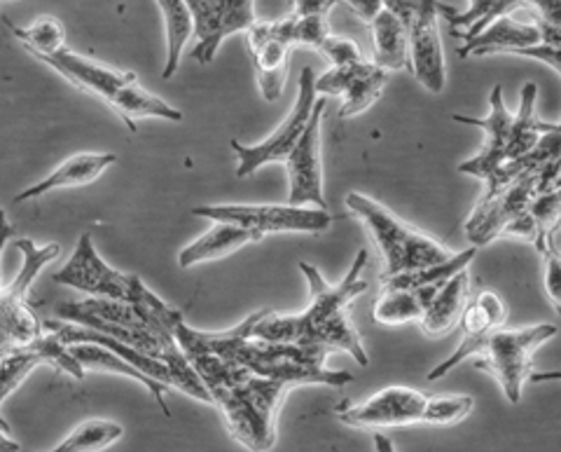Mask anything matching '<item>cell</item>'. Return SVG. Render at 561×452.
Returning a JSON list of instances; mask_svg holds the SVG:
<instances>
[{
  "label": "cell",
  "instance_id": "obj_1",
  "mask_svg": "<svg viewBox=\"0 0 561 452\" xmlns=\"http://www.w3.org/2000/svg\"><path fill=\"white\" fill-rule=\"evenodd\" d=\"M367 258L370 253L360 249L337 284H328L319 268L311 263H300V272L307 276L311 293L309 307L300 315H276V312L265 309L253 328V338L300 347H323L328 352H346L360 366H367L370 359H367L356 324L351 321V305L367 291V282L360 280Z\"/></svg>",
  "mask_w": 561,
  "mask_h": 452
},
{
  "label": "cell",
  "instance_id": "obj_2",
  "mask_svg": "<svg viewBox=\"0 0 561 452\" xmlns=\"http://www.w3.org/2000/svg\"><path fill=\"white\" fill-rule=\"evenodd\" d=\"M265 312V309H262ZM262 312H255L239 326L222 330V334H204L187 326L183 319L175 326V342L183 354H214L230 366L249 371L255 377L286 382L290 387H335L342 389L351 385L348 371H330L325 369L328 350L323 347H300L286 342H265L253 338V328L260 321Z\"/></svg>",
  "mask_w": 561,
  "mask_h": 452
},
{
  "label": "cell",
  "instance_id": "obj_3",
  "mask_svg": "<svg viewBox=\"0 0 561 452\" xmlns=\"http://www.w3.org/2000/svg\"><path fill=\"white\" fill-rule=\"evenodd\" d=\"M470 396L435 398L414 387H386L367 402H342L335 406L337 420L356 429H396L412 425L451 427L472 413Z\"/></svg>",
  "mask_w": 561,
  "mask_h": 452
},
{
  "label": "cell",
  "instance_id": "obj_4",
  "mask_svg": "<svg viewBox=\"0 0 561 452\" xmlns=\"http://www.w3.org/2000/svg\"><path fill=\"white\" fill-rule=\"evenodd\" d=\"M344 202L351 216L365 225L375 241V247L379 249L386 265L383 276L433 268L454 258V253L445 245H440V241L433 239L431 235L419 233L410 223L400 221L391 208H386L381 202L365 197L360 193H348Z\"/></svg>",
  "mask_w": 561,
  "mask_h": 452
},
{
  "label": "cell",
  "instance_id": "obj_5",
  "mask_svg": "<svg viewBox=\"0 0 561 452\" xmlns=\"http://www.w3.org/2000/svg\"><path fill=\"white\" fill-rule=\"evenodd\" d=\"M293 387L286 382L249 375L234 387L210 392L214 406L232 437L253 452H270L276 443L278 410Z\"/></svg>",
  "mask_w": 561,
  "mask_h": 452
},
{
  "label": "cell",
  "instance_id": "obj_6",
  "mask_svg": "<svg viewBox=\"0 0 561 452\" xmlns=\"http://www.w3.org/2000/svg\"><path fill=\"white\" fill-rule=\"evenodd\" d=\"M55 282L82 291L90 295V298L127 303L164 319L183 315L181 309L171 307L160 298V295L152 293L136 274L119 272L105 263L99 256L90 233H84L80 237L73 256H70L68 263L55 274Z\"/></svg>",
  "mask_w": 561,
  "mask_h": 452
},
{
  "label": "cell",
  "instance_id": "obj_7",
  "mask_svg": "<svg viewBox=\"0 0 561 452\" xmlns=\"http://www.w3.org/2000/svg\"><path fill=\"white\" fill-rule=\"evenodd\" d=\"M557 336V326L536 324L526 328H499L484 336L476 369L496 375L507 402L519 404L524 382L534 375V352Z\"/></svg>",
  "mask_w": 561,
  "mask_h": 452
},
{
  "label": "cell",
  "instance_id": "obj_8",
  "mask_svg": "<svg viewBox=\"0 0 561 452\" xmlns=\"http://www.w3.org/2000/svg\"><path fill=\"white\" fill-rule=\"evenodd\" d=\"M16 249L24 256V265L16 272L14 282L5 289L0 286V342L10 347H24L38 340L45 328L43 321L35 317L26 295L38 272L59 258V245H33L31 239L20 237L16 239Z\"/></svg>",
  "mask_w": 561,
  "mask_h": 452
},
{
  "label": "cell",
  "instance_id": "obj_9",
  "mask_svg": "<svg viewBox=\"0 0 561 452\" xmlns=\"http://www.w3.org/2000/svg\"><path fill=\"white\" fill-rule=\"evenodd\" d=\"M192 216L216 223H230L253 233L257 239L276 233H325L332 216L323 208H305L290 204H202L192 208Z\"/></svg>",
  "mask_w": 561,
  "mask_h": 452
},
{
  "label": "cell",
  "instance_id": "obj_10",
  "mask_svg": "<svg viewBox=\"0 0 561 452\" xmlns=\"http://www.w3.org/2000/svg\"><path fill=\"white\" fill-rule=\"evenodd\" d=\"M316 74L311 66H305L300 71V90H297V99L293 103L290 113L286 115L284 123H280L272 136H267L265 142L257 146H243L239 142H232V150L237 155V177L239 179H249L253 173L272 162H286L288 155L293 152V148L300 142L311 113L316 109Z\"/></svg>",
  "mask_w": 561,
  "mask_h": 452
},
{
  "label": "cell",
  "instance_id": "obj_11",
  "mask_svg": "<svg viewBox=\"0 0 561 452\" xmlns=\"http://www.w3.org/2000/svg\"><path fill=\"white\" fill-rule=\"evenodd\" d=\"M542 193L540 177L536 171H522L517 177L499 188L496 193L482 195L476 212L466 223V235L472 247H484L489 241L503 237L507 225L524 216Z\"/></svg>",
  "mask_w": 561,
  "mask_h": 452
},
{
  "label": "cell",
  "instance_id": "obj_12",
  "mask_svg": "<svg viewBox=\"0 0 561 452\" xmlns=\"http://www.w3.org/2000/svg\"><path fill=\"white\" fill-rule=\"evenodd\" d=\"M408 29L410 64L414 78L428 92L440 94L447 82V68L440 41V22H437V3H386Z\"/></svg>",
  "mask_w": 561,
  "mask_h": 452
},
{
  "label": "cell",
  "instance_id": "obj_13",
  "mask_svg": "<svg viewBox=\"0 0 561 452\" xmlns=\"http://www.w3.org/2000/svg\"><path fill=\"white\" fill-rule=\"evenodd\" d=\"M454 123L472 125L486 132V144L478 158L459 165L461 173L468 177H476L484 181L486 190L484 195L494 193L501 185L503 169L507 165V146H511V129H513V113L507 111L505 99H503V87L496 84L491 90V113L486 117H468V115H451Z\"/></svg>",
  "mask_w": 561,
  "mask_h": 452
},
{
  "label": "cell",
  "instance_id": "obj_14",
  "mask_svg": "<svg viewBox=\"0 0 561 452\" xmlns=\"http://www.w3.org/2000/svg\"><path fill=\"white\" fill-rule=\"evenodd\" d=\"M38 366H51L76 380H84L87 375L80 369V363L73 359V354H70L68 347L55 334H47V330L35 342L14 347V350H10L5 359L0 361V429L5 433H12L3 417L5 398Z\"/></svg>",
  "mask_w": 561,
  "mask_h": 452
},
{
  "label": "cell",
  "instance_id": "obj_15",
  "mask_svg": "<svg viewBox=\"0 0 561 452\" xmlns=\"http://www.w3.org/2000/svg\"><path fill=\"white\" fill-rule=\"evenodd\" d=\"M323 111H325V97L316 101L309 125L284 165L288 171V185H290L288 204L290 206L313 204L316 208L328 212V202L323 195V162H321Z\"/></svg>",
  "mask_w": 561,
  "mask_h": 452
},
{
  "label": "cell",
  "instance_id": "obj_16",
  "mask_svg": "<svg viewBox=\"0 0 561 452\" xmlns=\"http://www.w3.org/2000/svg\"><path fill=\"white\" fill-rule=\"evenodd\" d=\"M245 47H249L262 97L276 101L286 84L288 52L295 47L290 16L278 22H257L245 33Z\"/></svg>",
  "mask_w": 561,
  "mask_h": 452
},
{
  "label": "cell",
  "instance_id": "obj_17",
  "mask_svg": "<svg viewBox=\"0 0 561 452\" xmlns=\"http://www.w3.org/2000/svg\"><path fill=\"white\" fill-rule=\"evenodd\" d=\"M192 22H195V47L190 49V59H197L202 66L210 64L218 55L220 43L232 33H249L255 20L253 3H187Z\"/></svg>",
  "mask_w": 561,
  "mask_h": 452
},
{
  "label": "cell",
  "instance_id": "obj_18",
  "mask_svg": "<svg viewBox=\"0 0 561 452\" xmlns=\"http://www.w3.org/2000/svg\"><path fill=\"white\" fill-rule=\"evenodd\" d=\"M386 82H389V74L381 71L375 61L363 59L346 68L330 66L323 76H316V94L342 97L340 117H354L379 101Z\"/></svg>",
  "mask_w": 561,
  "mask_h": 452
},
{
  "label": "cell",
  "instance_id": "obj_19",
  "mask_svg": "<svg viewBox=\"0 0 561 452\" xmlns=\"http://www.w3.org/2000/svg\"><path fill=\"white\" fill-rule=\"evenodd\" d=\"M505 319H507V307H505V303H503V298H501L499 293L482 289L480 293L472 295V298L466 303L463 315L459 319L461 334H463L461 344L456 347V352L449 359H445L440 366H435L428 373V380L431 382L440 380L449 371H454L456 366H459V363H463L466 359L480 354L484 336L494 334V330L503 328Z\"/></svg>",
  "mask_w": 561,
  "mask_h": 452
},
{
  "label": "cell",
  "instance_id": "obj_20",
  "mask_svg": "<svg viewBox=\"0 0 561 452\" xmlns=\"http://www.w3.org/2000/svg\"><path fill=\"white\" fill-rule=\"evenodd\" d=\"M43 64H47L49 68H55L59 76H64L70 84H76L78 90L103 99L105 103H108V106L113 103V99L119 94L122 87H127L129 82L136 80V74H131V71H117V68L103 66L94 59L80 57L68 47L55 57L43 59Z\"/></svg>",
  "mask_w": 561,
  "mask_h": 452
},
{
  "label": "cell",
  "instance_id": "obj_21",
  "mask_svg": "<svg viewBox=\"0 0 561 452\" xmlns=\"http://www.w3.org/2000/svg\"><path fill=\"white\" fill-rule=\"evenodd\" d=\"M115 162H117V155H113V152H80V155H73V158L64 160L57 169H51L43 181L22 190V193L14 197V202L20 204V202L38 200V197L51 193V190H59V188L90 185L96 179H101L103 171H108V167H113Z\"/></svg>",
  "mask_w": 561,
  "mask_h": 452
},
{
  "label": "cell",
  "instance_id": "obj_22",
  "mask_svg": "<svg viewBox=\"0 0 561 452\" xmlns=\"http://www.w3.org/2000/svg\"><path fill=\"white\" fill-rule=\"evenodd\" d=\"M542 45L540 29L529 22H517L515 16H501L478 38L463 43L459 49L461 57H486V55H511V52L529 49Z\"/></svg>",
  "mask_w": 561,
  "mask_h": 452
},
{
  "label": "cell",
  "instance_id": "obj_23",
  "mask_svg": "<svg viewBox=\"0 0 561 452\" xmlns=\"http://www.w3.org/2000/svg\"><path fill=\"white\" fill-rule=\"evenodd\" d=\"M373 33V45H375V64L381 71H402L408 68L412 71L410 64V43H408V29L402 24L400 16L383 3L379 14L367 24Z\"/></svg>",
  "mask_w": 561,
  "mask_h": 452
},
{
  "label": "cell",
  "instance_id": "obj_24",
  "mask_svg": "<svg viewBox=\"0 0 561 452\" xmlns=\"http://www.w3.org/2000/svg\"><path fill=\"white\" fill-rule=\"evenodd\" d=\"M468 293H470V274L468 270L459 272L456 276L437 291L435 298L431 301L426 315L421 317L419 326L431 338H440L459 324L463 307L468 303Z\"/></svg>",
  "mask_w": 561,
  "mask_h": 452
},
{
  "label": "cell",
  "instance_id": "obj_25",
  "mask_svg": "<svg viewBox=\"0 0 561 452\" xmlns=\"http://www.w3.org/2000/svg\"><path fill=\"white\" fill-rule=\"evenodd\" d=\"M70 354H73V359L80 363V369L87 373V371H105V373H119L125 377H131L136 382H140L144 385L150 396L157 402V406L162 408L164 417H171V408H169V402H167V394H169V387L167 385H160V382H154L150 377H146L140 371H136L134 366H129L127 361H122L117 354H113L111 350H105V347H99V344H70L68 347Z\"/></svg>",
  "mask_w": 561,
  "mask_h": 452
},
{
  "label": "cell",
  "instance_id": "obj_26",
  "mask_svg": "<svg viewBox=\"0 0 561 452\" xmlns=\"http://www.w3.org/2000/svg\"><path fill=\"white\" fill-rule=\"evenodd\" d=\"M253 241H260L253 233L230 223H216L206 235L192 241L179 253V265L187 270L192 265L208 263V260H220L245 245H253Z\"/></svg>",
  "mask_w": 561,
  "mask_h": 452
},
{
  "label": "cell",
  "instance_id": "obj_27",
  "mask_svg": "<svg viewBox=\"0 0 561 452\" xmlns=\"http://www.w3.org/2000/svg\"><path fill=\"white\" fill-rule=\"evenodd\" d=\"M443 286H428L416 291H379V298L373 307V317L383 326L421 321L431 301Z\"/></svg>",
  "mask_w": 561,
  "mask_h": 452
},
{
  "label": "cell",
  "instance_id": "obj_28",
  "mask_svg": "<svg viewBox=\"0 0 561 452\" xmlns=\"http://www.w3.org/2000/svg\"><path fill=\"white\" fill-rule=\"evenodd\" d=\"M111 109L119 115L122 123L129 127V132H136L138 117H162L171 120V123H183V113L169 106L164 99L150 94L146 87H140L138 78L127 87H122L119 94L113 99Z\"/></svg>",
  "mask_w": 561,
  "mask_h": 452
},
{
  "label": "cell",
  "instance_id": "obj_29",
  "mask_svg": "<svg viewBox=\"0 0 561 452\" xmlns=\"http://www.w3.org/2000/svg\"><path fill=\"white\" fill-rule=\"evenodd\" d=\"M476 256H478V247H468L466 251L454 253L451 260H447V263H440V265L421 268V270L402 272V274H393V276L381 274L379 291H416V289H428V286H443L451 280V276L468 270V265L472 263V258Z\"/></svg>",
  "mask_w": 561,
  "mask_h": 452
},
{
  "label": "cell",
  "instance_id": "obj_30",
  "mask_svg": "<svg viewBox=\"0 0 561 452\" xmlns=\"http://www.w3.org/2000/svg\"><path fill=\"white\" fill-rule=\"evenodd\" d=\"M526 10H529V3H499V0H494V3H482V0H478V3H470L466 12H456L454 8L437 5V12L447 16L454 31H459V26L468 29L466 33H454V36L461 38L463 43L478 38L480 33H484L491 24L501 20V16H513L515 12Z\"/></svg>",
  "mask_w": 561,
  "mask_h": 452
},
{
  "label": "cell",
  "instance_id": "obj_31",
  "mask_svg": "<svg viewBox=\"0 0 561 452\" xmlns=\"http://www.w3.org/2000/svg\"><path fill=\"white\" fill-rule=\"evenodd\" d=\"M157 8H160L167 24V64L162 68V78L169 80L179 74L183 49L187 41L195 36V22H192L187 3H181V0H169V3L162 0Z\"/></svg>",
  "mask_w": 561,
  "mask_h": 452
},
{
  "label": "cell",
  "instance_id": "obj_32",
  "mask_svg": "<svg viewBox=\"0 0 561 452\" xmlns=\"http://www.w3.org/2000/svg\"><path fill=\"white\" fill-rule=\"evenodd\" d=\"M8 29L14 33L24 49H28L35 59L55 57L66 49V29L57 16H38L31 26H14L5 20Z\"/></svg>",
  "mask_w": 561,
  "mask_h": 452
},
{
  "label": "cell",
  "instance_id": "obj_33",
  "mask_svg": "<svg viewBox=\"0 0 561 452\" xmlns=\"http://www.w3.org/2000/svg\"><path fill=\"white\" fill-rule=\"evenodd\" d=\"M335 3H295L288 14L293 22V45L311 47L319 52L321 45L332 36L328 26V14Z\"/></svg>",
  "mask_w": 561,
  "mask_h": 452
},
{
  "label": "cell",
  "instance_id": "obj_34",
  "mask_svg": "<svg viewBox=\"0 0 561 452\" xmlns=\"http://www.w3.org/2000/svg\"><path fill=\"white\" fill-rule=\"evenodd\" d=\"M125 437V429L108 420H84L68 437L45 452H101Z\"/></svg>",
  "mask_w": 561,
  "mask_h": 452
},
{
  "label": "cell",
  "instance_id": "obj_35",
  "mask_svg": "<svg viewBox=\"0 0 561 452\" xmlns=\"http://www.w3.org/2000/svg\"><path fill=\"white\" fill-rule=\"evenodd\" d=\"M529 20L540 29L542 45L561 49V3L548 0V3H529Z\"/></svg>",
  "mask_w": 561,
  "mask_h": 452
},
{
  "label": "cell",
  "instance_id": "obj_36",
  "mask_svg": "<svg viewBox=\"0 0 561 452\" xmlns=\"http://www.w3.org/2000/svg\"><path fill=\"white\" fill-rule=\"evenodd\" d=\"M542 256V282H546V291L552 301V307L557 309V315H561V251L557 249L554 239H550L546 247L538 251Z\"/></svg>",
  "mask_w": 561,
  "mask_h": 452
},
{
  "label": "cell",
  "instance_id": "obj_37",
  "mask_svg": "<svg viewBox=\"0 0 561 452\" xmlns=\"http://www.w3.org/2000/svg\"><path fill=\"white\" fill-rule=\"evenodd\" d=\"M319 52L332 64V68H346V66H356L363 61L358 45L354 41L340 38V36H330L321 45Z\"/></svg>",
  "mask_w": 561,
  "mask_h": 452
},
{
  "label": "cell",
  "instance_id": "obj_38",
  "mask_svg": "<svg viewBox=\"0 0 561 452\" xmlns=\"http://www.w3.org/2000/svg\"><path fill=\"white\" fill-rule=\"evenodd\" d=\"M515 57H529V59H538L542 64L552 66L557 74H561V49L559 47H550V45H536L529 49H519V52H511Z\"/></svg>",
  "mask_w": 561,
  "mask_h": 452
},
{
  "label": "cell",
  "instance_id": "obj_39",
  "mask_svg": "<svg viewBox=\"0 0 561 452\" xmlns=\"http://www.w3.org/2000/svg\"><path fill=\"white\" fill-rule=\"evenodd\" d=\"M346 5H348L351 12L358 16L363 24H370L375 16L379 14V10L383 8V3H379V0H375V3H370V0H358V3H346Z\"/></svg>",
  "mask_w": 561,
  "mask_h": 452
},
{
  "label": "cell",
  "instance_id": "obj_40",
  "mask_svg": "<svg viewBox=\"0 0 561 452\" xmlns=\"http://www.w3.org/2000/svg\"><path fill=\"white\" fill-rule=\"evenodd\" d=\"M12 237H14V228L10 225V221L5 218L3 208H0V258H3V249ZM0 284H3V272H0Z\"/></svg>",
  "mask_w": 561,
  "mask_h": 452
},
{
  "label": "cell",
  "instance_id": "obj_41",
  "mask_svg": "<svg viewBox=\"0 0 561 452\" xmlns=\"http://www.w3.org/2000/svg\"><path fill=\"white\" fill-rule=\"evenodd\" d=\"M375 450L377 452H396L393 441L386 433H375Z\"/></svg>",
  "mask_w": 561,
  "mask_h": 452
},
{
  "label": "cell",
  "instance_id": "obj_42",
  "mask_svg": "<svg viewBox=\"0 0 561 452\" xmlns=\"http://www.w3.org/2000/svg\"><path fill=\"white\" fill-rule=\"evenodd\" d=\"M0 452H22V445L12 441L3 429H0Z\"/></svg>",
  "mask_w": 561,
  "mask_h": 452
},
{
  "label": "cell",
  "instance_id": "obj_43",
  "mask_svg": "<svg viewBox=\"0 0 561 452\" xmlns=\"http://www.w3.org/2000/svg\"><path fill=\"white\" fill-rule=\"evenodd\" d=\"M531 382L540 385V382H561V371H550V373H534Z\"/></svg>",
  "mask_w": 561,
  "mask_h": 452
},
{
  "label": "cell",
  "instance_id": "obj_44",
  "mask_svg": "<svg viewBox=\"0 0 561 452\" xmlns=\"http://www.w3.org/2000/svg\"><path fill=\"white\" fill-rule=\"evenodd\" d=\"M10 350H14V347H10V344H3V342H0V361L5 359V354H8Z\"/></svg>",
  "mask_w": 561,
  "mask_h": 452
}]
</instances>
